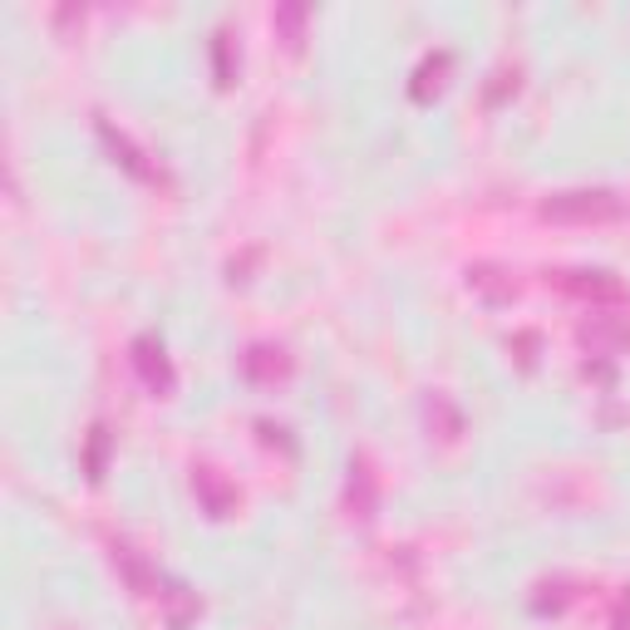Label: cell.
<instances>
[{
    "label": "cell",
    "mask_w": 630,
    "mask_h": 630,
    "mask_svg": "<svg viewBox=\"0 0 630 630\" xmlns=\"http://www.w3.org/2000/svg\"><path fill=\"white\" fill-rule=\"evenodd\" d=\"M626 212V202L611 188H572V192H552L542 202V217L552 222H616Z\"/></svg>",
    "instance_id": "6da1fadb"
},
{
    "label": "cell",
    "mask_w": 630,
    "mask_h": 630,
    "mask_svg": "<svg viewBox=\"0 0 630 630\" xmlns=\"http://www.w3.org/2000/svg\"><path fill=\"white\" fill-rule=\"evenodd\" d=\"M556 286L566 291V296H582V301H592V306H621L626 301V286H621V277H611V271H556Z\"/></svg>",
    "instance_id": "7a4b0ae2"
},
{
    "label": "cell",
    "mask_w": 630,
    "mask_h": 630,
    "mask_svg": "<svg viewBox=\"0 0 630 630\" xmlns=\"http://www.w3.org/2000/svg\"><path fill=\"white\" fill-rule=\"evenodd\" d=\"M134 364H138V374H144L148 390H158V394H168V390H172L168 355H162V345L154 340V335H138V340H134Z\"/></svg>",
    "instance_id": "3957f363"
},
{
    "label": "cell",
    "mask_w": 630,
    "mask_h": 630,
    "mask_svg": "<svg viewBox=\"0 0 630 630\" xmlns=\"http://www.w3.org/2000/svg\"><path fill=\"white\" fill-rule=\"evenodd\" d=\"M241 370H247L251 380H261V384H277V380H286L291 374V355L281 350V345H251V350L241 355Z\"/></svg>",
    "instance_id": "277c9868"
},
{
    "label": "cell",
    "mask_w": 630,
    "mask_h": 630,
    "mask_svg": "<svg viewBox=\"0 0 630 630\" xmlns=\"http://www.w3.org/2000/svg\"><path fill=\"white\" fill-rule=\"evenodd\" d=\"M114 566L124 572V582L134 586L138 596H158V592H162V576H158L154 566H148L144 556H138L128 542H114Z\"/></svg>",
    "instance_id": "5b68a950"
},
{
    "label": "cell",
    "mask_w": 630,
    "mask_h": 630,
    "mask_svg": "<svg viewBox=\"0 0 630 630\" xmlns=\"http://www.w3.org/2000/svg\"><path fill=\"white\" fill-rule=\"evenodd\" d=\"M192 487H198V497L207 503V513H217V517L237 507V487H232L217 469H192Z\"/></svg>",
    "instance_id": "8992f818"
},
{
    "label": "cell",
    "mask_w": 630,
    "mask_h": 630,
    "mask_svg": "<svg viewBox=\"0 0 630 630\" xmlns=\"http://www.w3.org/2000/svg\"><path fill=\"white\" fill-rule=\"evenodd\" d=\"M582 340L592 345L596 355H606V350H630V320H606V315H596V320L582 325Z\"/></svg>",
    "instance_id": "52a82bcc"
},
{
    "label": "cell",
    "mask_w": 630,
    "mask_h": 630,
    "mask_svg": "<svg viewBox=\"0 0 630 630\" xmlns=\"http://www.w3.org/2000/svg\"><path fill=\"white\" fill-rule=\"evenodd\" d=\"M158 601L168 606V626L172 630H182L198 616V592H188L182 582H162V592H158Z\"/></svg>",
    "instance_id": "ba28073f"
},
{
    "label": "cell",
    "mask_w": 630,
    "mask_h": 630,
    "mask_svg": "<svg viewBox=\"0 0 630 630\" xmlns=\"http://www.w3.org/2000/svg\"><path fill=\"white\" fill-rule=\"evenodd\" d=\"M469 286H477L483 296H493V301H513L517 296V281L507 277L503 267H487V261H477V267L469 271Z\"/></svg>",
    "instance_id": "9c48e42d"
},
{
    "label": "cell",
    "mask_w": 630,
    "mask_h": 630,
    "mask_svg": "<svg viewBox=\"0 0 630 630\" xmlns=\"http://www.w3.org/2000/svg\"><path fill=\"white\" fill-rule=\"evenodd\" d=\"M99 134H104V144H109V148H114V154H119V162H124V168H128V172H138V178H148V182H154V178H158V172H154V168H148V162H144V154H138V148H134V144H128V138H124V134H119V128H114V124H109V119H99Z\"/></svg>",
    "instance_id": "30bf717a"
},
{
    "label": "cell",
    "mask_w": 630,
    "mask_h": 630,
    "mask_svg": "<svg viewBox=\"0 0 630 630\" xmlns=\"http://www.w3.org/2000/svg\"><path fill=\"white\" fill-rule=\"evenodd\" d=\"M345 497H350V513L355 517H370L374 513V473H370V463H355L350 469V487H345Z\"/></svg>",
    "instance_id": "8fae6325"
},
{
    "label": "cell",
    "mask_w": 630,
    "mask_h": 630,
    "mask_svg": "<svg viewBox=\"0 0 630 630\" xmlns=\"http://www.w3.org/2000/svg\"><path fill=\"white\" fill-rule=\"evenodd\" d=\"M439 424V439H453L459 434V409L449 404V394H429V429Z\"/></svg>",
    "instance_id": "7c38bea8"
},
{
    "label": "cell",
    "mask_w": 630,
    "mask_h": 630,
    "mask_svg": "<svg viewBox=\"0 0 630 630\" xmlns=\"http://www.w3.org/2000/svg\"><path fill=\"white\" fill-rule=\"evenodd\" d=\"M104 459H109V429L104 424H94V429H89V449H85L89 477H104Z\"/></svg>",
    "instance_id": "4fadbf2b"
},
{
    "label": "cell",
    "mask_w": 630,
    "mask_h": 630,
    "mask_svg": "<svg viewBox=\"0 0 630 630\" xmlns=\"http://www.w3.org/2000/svg\"><path fill=\"white\" fill-rule=\"evenodd\" d=\"M301 20H306V10H301V5H281V10H277V25H281V30H286V35H291V40H296Z\"/></svg>",
    "instance_id": "5bb4252c"
},
{
    "label": "cell",
    "mask_w": 630,
    "mask_h": 630,
    "mask_svg": "<svg viewBox=\"0 0 630 630\" xmlns=\"http://www.w3.org/2000/svg\"><path fill=\"white\" fill-rule=\"evenodd\" d=\"M611 626H616V630H630V586L621 592V601H616V616H611Z\"/></svg>",
    "instance_id": "9a60e30c"
},
{
    "label": "cell",
    "mask_w": 630,
    "mask_h": 630,
    "mask_svg": "<svg viewBox=\"0 0 630 630\" xmlns=\"http://www.w3.org/2000/svg\"><path fill=\"white\" fill-rule=\"evenodd\" d=\"M517 350H522V355H517V360H522V364H532V350H537V335H517Z\"/></svg>",
    "instance_id": "2e32d148"
}]
</instances>
